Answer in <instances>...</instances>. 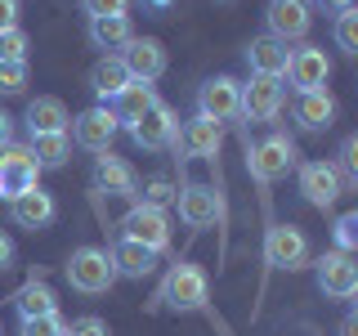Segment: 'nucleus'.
<instances>
[{
  "instance_id": "412c9836",
  "label": "nucleus",
  "mask_w": 358,
  "mask_h": 336,
  "mask_svg": "<svg viewBox=\"0 0 358 336\" xmlns=\"http://www.w3.org/2000/svg\"><path fill=\"white\" fill-rule=\"evenodd\" d=\"M108 260H112V269H117V278H148L157 269V251H148L143 242L126 238V233H117L112 246H108Z\"/></svg>"
},
{
  "instance_id": "6ab92c4d",
  "label": "nucleus",
  "mask_w": 358,
  "mask_h": 336,
  "mask_svg": "<svg viewBox=\"0 0 358 336\" xmlns=\"http://www.w3.org/2000/svg\"><path fill=\"white\" fill-rule=\"evenodd\" d=\"M94 188L108 197H139V175L126 157H112V153H99L94 162Z\"/></svg>"
},
{
  "instance_id": "72a5a7b5",
  "label": "nucleus",
  "mask_w": 358,
  "mask_h": 336,
  "mask_svg": "<svg viewBox=\"0 0 358 336\" xmlns=\"http://www.w3.org/2000/svg\"><path fill=\"white\" fill-rule=\"evenodd\" d=\"M27 90V63H0V94H22Z\"/></svg>"
},
{
  "instance_id": "2f4dec72",
  "label": "nucleus",
  "mask_w": 358,
  "mask_h": 336,
  "mask_svg": "<svg viewBox=\"0 0 358 336\" xmlns=\"http://www.w3.org/2000/svg\"><path fill=\"white\" fill-rule=\"evenodd\" d=\"M341 162H336V171H341V179H345V188H354L358 184V134H345L341 139Z\"/></svg>"
},
{
  "instance_id": "1a4fd4ad",
  "label": "nucleus",
  "mask_w": 358,
  "mask_h": 336,
  "mask_svg": "<svg viewBox=\"0 0 358 336\" xmlns=\"http://www.w3.org/2000/svg\"><path fill=\"white\" fill-rule=\"evenodd\" d=\"M264 260L273 269H282V274H296V269L309 265V238L305 229H296V224H273V229L264 233Z\"/></svg>"
},
{
  "instance_id": "20e7f679",
  "label": "nucleus",
  "mask_w": 358,
  "mask_h": 336,
  "mask_svg": "<svg viewBox=\"0 0 358 336\" xmlns=\"http://www.w3.org/2000/svg\"><path fill=\"white\" fill-rule=\"evenodd\" d=\"M296 166H300V153H296V139H287V134H268L255 148H246V171L260 184H278Z\"/></svg>"
},
{
  "instance_id": "ea45409f",
  "label": "nucleus",
  "mask_w": 358,
  "mask_h": 336,
  "mask_svg": "<svg viewBox=\"0 0 358 336\" xmlns=\"http://www.w3.org/2000/svg\"><path fill=\"white\" fill-rule=\"evenodd\" d=\"M9 144H14V117L0 108V148H9Z\"/></svg>"
},
{
  "instance_id": "b1692460",
  "label": "nucleus",
  "mask_w": 358,
  "mask_h": 336,
  "mask_svg": "<svg viewBox=\"0 0 358 336\" xmlns=\"http://www.w3.org/2000/svg\"><path fill=\"white\" fill-rule=\"evenodd\" d=\"M90 45L94 50H103V54H121L130 45L134 36V27H130V14H108V18H90Z\"/></svg>"
},
{
  "instance_id": "c756f323",
  "label": "nucleus",
  "mask_w": 358,
  "mask_h": 336,
  "mask_svg": "<svg viewBox=\"0 0 358 336\" xmlns=\"http://www.w3.org/2000/svg\"><path fill=\"white\" fill-rule=\"evenodd\" d=\"M27 50H31V41L22 27L0 31V63H27Z\"/></svg>"
},
{
  "instance_id": "f257e3e1",
  "label": "nucleus",
  "mask_w": 358,
  "mask_h": 336,
  "mask_svg": "<svg viewBox=\"0 0 358 336\" xmlns=\"http://www.w3.org/2000/svg\"><path fill=\"white\" fill-rule=\"evenodd\" d=\"M171 314H201L210 300V283H206V269L193 265V260H175L171 274L162 278V291H157Z\"/></svg>"
},
{
  "instance_id": "6e6552de",
  "label": "nucleus",
  "mask_w": 358,
  "mask_h": 336,
  "mask_svg": "<svg viewBox=\"0 0 358 336\" xmlns=\"http://www.w3.org/2000/svg\"><path fill=\"white\" fill-rule=\"evenodd\" d=\"M264 36H273V41H305L309 36V27H313V5L309 0H268V9H264Z\"/></svg>"
},
{
  "instance_id": "e433bc0d",
  "label": "nucleus",
  "mask_w": 358,
  "mask_h": 336,
  "mask_svg": "<svg viewBox=\"0 0 358 336\" xmlns=\"http://www.w3.org/2000/svg\"><path fill=\"white\" fill-rule=\"evenodd\" d=\"M81 9L90 18H108V14H126L130 0H81Z\"/></svg>"
},
{
  "instance_id": "aec40b11",
  "label": "nucleus",
  "mask_w": 358,
  "mask_h": 336,
  "mask_svg": "<svg viewBox=\"0 0 358 336\" xmlns=\"http://www.w3.org/2000/svg\"><path fill=\"white\" fill-rule=\"evenodd\" d=\"M336 112H341V104H336L331 90H309V94H296L291 117H296V126L305 134H322L336 121Z\"/></svg>"
},
{
  "instance_id": "4be33fe9",
  "label": "nucleus",
  "mask_w": 358,
  "mask_h": 336,
  "mask_svg": "<svg viewBox=\"0 0 358 336\" xmlns=\"http://www.w3.org/2000/svg\"><path fill=\"white\" fill-rule=\"evenodd\" d=\"M22 126H27V139H31V134H59V130L72 126V112H67L63 99L36 94L27 104V112H22Z\"/></svg>"
},
{
  "instance_id": "37998d69",
  "label": "nucleus",
  "mask_w": 358,
  "mask_h": 336,
  "mask_svg": "<svg viewBox=\"0 0 358 336\" xmlns=\"http://www.w3.org/2000/svg\"><path fill=\"white\" fill-rule=\"evenodd\" d=\"M215 5H238V0H215Z\"/></svg>"
},
{
  "instance_id": "a19ab883",
  "label": "nucleus",
  "mask_w": 358,
  "mask_h": 336,
  "mask_svg": "<svg viewBox=\"0 0 358 336\" xmlns=\"http://www.w3.org/2000/svg\"><path fill=\"white\" fill-rule=\"evenodd\" d=\"M313 9H322V14H341V9H350L354 0H309Z\"/></svg>"
},
{
  "instance_id": "39448f33",
  "label": "nucleus",
  "mask_w": 358,
  "mask_h": 336,
  "mask_svg": "<svg viewBox=\"0 0 358 336\" xmlns=\"http://www.w3.org/2000/svg\"><path fill=\"white\" fill-rule=\"evenodd\" d=\"M121 134V121L112 117L108 104H94L85 112H76L72 126H67V139L72 148H85V153H112V139Z\"/></svg>"
},
{
  "instance_id": "c85d7f7f",
  "label": "nucleus",
  "mask_w": 358,
  "mask_h": 336,
  "mask_svg": "<svg viewBox=\"0 0 358 336\" xmlns=\"http://www.w3.org/2000/svg\"><path fill=\"white\" fill-rule=\"evenodd\" d=\"M331 36H336V50L341 54H358V9L350 5V9H341L336 14V22H331Z\"/></svg>"
},
{
  "instance_id": "cd10ccee",
  "label": "nucleus",
  "mask_w": 358,
  "mask_h": 336,
  "mask_svg": "<svg viewBox=\"0 0 358 336\" xmlns=\"http://www.w3.org/2000/svg\"><path fill=\"white\" fill-rule=\"evenodd\" d=\"M14 305H18V318H41V314H59V296L45 283H27L14 296Z\"/></svg>"
},
{
  "instance_id": "a211bd4d",
  "label": "nucleus",
  "mask_w": 358,
  "mask_h": 336,
  "mask_svg": "<svg viewBox=\"0 0 358 336\" xmlns=\"http://www.w3.org/2000/svg\"><path fill=\"white\" fill-rule=\"evenodd\" d=\"M9 216H14L18 229H31V233H41V229H50L54 220H59V202H54V193H45V188H27V193H18L14 202H9Z\"/></svg>"
},
{
  "instance_id": "f704fd0d",
  "label": "nucleus",
  "mask_w": 358,
  "mask_h": 336,
  "mask_svg": "<svg viewBox=\"0 0 358 336\" xmlns=\"http://www.w3.org/2000/svg\"><path fill=\"white\" fill-rule=\"evenodd\" d=\"M67 336H112L108 318H99V314H81V318L67 323Z\"/></svg>"
},
{
  "instance_id": "9d476101",
  "label": "nucleus",
  "mask_w": 358,
  "mask_h": 336,
  "mask_svg": "<svg viewBox=\"0 0 358 336\" xmlns=\"http://www.w3.org/2000/svg\"><path fill=\"white\" fill-rule=\"evenodd\" d=\"M313 278H318V291L327 300H354L358 296V265L345 251H322L318 265H313Z\"/></svg>"
},
{
  "instance_id": "393cba45",
  "label": "nucleus",
  "mask_w": 358,
  "mask_h": 336,
  "mask_svg": "<svg viewBox=\"0 0 358 336\" xmlns=\"http://www.w3.org/2000/svg\"><path fill=\"white\" fill-rule=\"evenodd\" d=\"M126 85H130V72H126V63H121V54H103V59L90 67V90H94L103 104H112Z\"/></svg>"
},
{
  "instance_id": "473e14b6",
  "label": "nucleus",
  "mask_w": 358,
  "mask_h": 336,
  "mask_svg": "<svg viewBox=\"0 0 358 336\" xmlns=\"http://www.w3.org/2000/svg\"><path fill=\"white\" fill-rule=\"evenodd\" d=\"M22 336H67V323L59 314H41V318H22Z\"/></svg>"
},
{
  "instance_id": "4c0bfd02",
  "label": "nucleus",
  "mask_w": 358,
  "mask_h": 336,
  "mask_svg": "<svg viewBox=\"0 0 358 336\" xmlns=\"http://www.w3.org/2000/svg\"><path fill=\"white\" fill-rule=\"evenodd\" d=\"M18 0H0V31H9V27H18Z\"/></svg>"
},
{
  "instance_id": "2eb2a0df",
  "label": "nucleus",
  "mask_w": 358,
  "mask_h": 336,
  "mask_svg": "<svg viewBox=\"0 0 358 336\" xmlns=\"http://www.w3.org/2000/svg\"><path fill=\"white\" fill-rule=\"evenodd\" d=\"M287 81H291V90H296V94L327 90V81H331V59L318 50V45H300V50H291Z\"/></svg>"
},
{
  "instance_id": "4468645a",
  "label": "nucleus",
  "mask_w": 358,
  "mask_h": 336,
  "mask_svg": "<svg viewBox=\"0 0 358 336\" xmlns=\"http://www.w3.org/2000/svg\"><path fill=\"white\" fill-rule=\"evenodd\" d=\"M175 206H179V220H184L188 229H210V224L224 216V202L210 184H179Z\"/></svg>"
},
{
  "instance_id": "9b49d317",
  "label": "nucleus",
  "mask_w": 358,
  "mask_h": 336,
  "mask_svg": "<svg viewBox=\"0 0 358 336\" xmlns=\"http://www.w3.org/2000/svg\"><path fill=\"white\" fill-rule=\"evenodd\" d=\"M36 179H41V166H36V157L27 153V144L0 148V197L5 202H14L18 193L36 188Z\"/></svg>"
},
{
  "instance_id": "7c9ffc66",
  "label": "nucleus",
  "mask_w": 358,
  "mask_h": 336,
  "mask_svg": "<svg viewBox=\"0 0 358 336\" xmlns=\"http://www.w3.org/2000/svg\"><path fill=\"white\" fill-rule=\"evenodd\" d=\"M331 238H336V251H345V255L358 251V211H345V216L331 224Z\"/></svg>"
},
{
  "instance_id": "58836bf2",
  "label": "nucleus",
  "mask_w": 358,
  "mask_h": 336,
  "mask_svg": "<svg viewBox=\"0 0 358 336\" xmlns=\"http://www.w3.org/2000/svg\"><path fill=\"white\" fill-rule=\"evenodd\" d=\"M14 255H18V251H14V238H9V233L0 229V274H5V269L14 265Z\"/></svg>"
},
{
  "instance_id": "423d86ee",
  "label": "nucleus",
  "mask_w": 358,
  "mask_h": 336,
  "mask_svg": "<svg viewBox=\"0 0 358 336\" xmlns=\"http://www.w3.org/2000/svg\"><path fill=\"white\" fill-rule=\"evenodd\" d=\"M121 233L134 242H143L148 251L166 255L171 251V216H166L162 206H148V202H134L126 211V220H121Z\"/></svg>"
},
{
  "instance_id": "ddd939ff",
  "label": "nucleus",
  "mask_w": 358,
  "mask_h": 336,
  "mask_svg": "<svg viewBox=\"0 0 358 336\" xmlns=\"http://www.w3.org/2000/svg\"><path fill=\"white\" fill-rule=\"evenodd\" d=\"M175 130H179V121H175V108L157 99V104H152V108H148V112H143V117L130 126V139L139 144L143 153H166V148L175 144Z\"/></svg>"
},
{
  "instance_id": "c9c22d12",
  "label": "nucleus",
  "mask_w": 358,
  "mask_h": 336,
  "mask_svg": "<svg viewBox=\"0 0 358 336\" xmlns=\"http://www.w3.org/2000/svg\"><path fill=\"white\" fill-rule=\"evenodd\" d=\"M143 202L166 211V206L175 202V184H171V179H148V184H143Z\"/></svg>"
},
{
  "instance_id": "f8f14e48",
  "label": "nucleus",
  "mask_w": 358,
  "mask_h": 336,
  "mask_svg": "<svg viewBox=\"0 0 358 336\" xmlns=\"http://www.w3.org/2000/svg\"><path fill=\"white\" fill-rule=\"evenodd\" d=\"M220 144H224V126H215L210 117H197L184 121L175 130V144L171 148L179 153V162H197V157H220Z\"/></svg>"
},
{
  "instance_id": "7ed1b4c3",
  "label": "nucleus",
  "mask_w": 358,
  "mask_h": 336,
  "mask_svg": "<svg viewBox=\"0 0 358 336\" xmlns=\"http://www.w3.org/2000/svg\"><path fill=\"white\" fill-rule=\"evenodd\" d=\"M287 104V85L278 76H251V81H238V117L260 126V121H273Z\"/></svg>"
},
{
  "instance_id": "79ce46f5",
  "label": "nucleus",
  "mask_w": 358,
  "mask_h": 336,
  "mask_svg": "<svg viewBox=\"0 0 358 336\" xmlns=\"http://www.w3.org/2000/svg\"><path fill=\"white\" fill-rule=\"evenodd\" d=\"M341 336H358V318H354V314H345V323H341Z\"/></svg>"
},
{
  "instance_id": "bb28decb",
  "label": "nucleus",
  "mask_w": 358,
  "mask_h": 336,
  "mask_svg": "<svg viewBox=\"0 0 358 336\" xmlns=\"http://www.w3.org/2000/svg\"><path fill=\"white\" fill-rule=\"evenodd\" d=\"M27 153L36 157L41 171H59V166H67V157H72V139H67V130H59V134H31Z\"/></svg>"
},
{
  "instance_id": "5701e85b",
  "label": "nucleus",
  "mask_w": 358,
  "mask_h": 336,
  "mask_svg": "<svg viewBox=\"0 0 358 336\" xmlns=\"http://www.w3.org/2000/svg\"><path fill=\"white\" fill-rule=\"evenodd\" d=\"M242 54H246V67H251V76H278V81L287 76L291 50H287L282 41H273V36H255Z\"/></svg>"
},
{
  "instance_id": "dca6fc26",
  "label": "nucleus",
  "mask_w": 358,
  "mask_h": 336,
  "mask_svg": "<svg viewBox=\"0 0 358 336\" xmlns=\"http://www.w3.org/2000/svg\"><path fill=\"white\" fill-rule=\"evenodd\" d=\"M121 63H126L130 81H157L166 72V45L157 36H130V45L121 50Z\"/></svg>"
},
{
  "instance_id": "a878e982",
  "label": "nucleus",
  "mask_w": 358,
  "mask_h": 336,
  "mask_svg": "<svg viewBox=\"0 0 358 336\" xmlns=\"http://www.w3.org/2000/svg\"><path fill=\"white\" fill-rule=\"evenodd\" d=\"M152 104H157V90H152L148 81H130V85L121 90V94L112 99L108 108H112V117H117L121 126L130 130V126H134V121H139V117H143V112H148Z\"/></svg>"
},
{
  "instance_id": "f03ea898",
  "label": "nucleus",
  "mask_w": 358,
  "mask_h": 336,
  "mask_svg": "<svg viewBox=\"0 0 358 336\" xmlns=\"http://www.w3.org/2000/svg\"><path fill=\"white\" fill-rule=\"evenodd\" d=\"M63 274H67V287L81 291V296H103V291L117 283V269H112L103 246H76V251L67 255Z\"/></svg>"
},
{
  "instance_id": "0eeeda50",
  "label": "nucleus",
  "mask_w": 358,
  "mask_h": 336,
  "mask_svg": "<svg viewBox=\"0 0 358 336\" xmlns=\"http://www.w3.org/2000/svg\"><path fill=\"white\" fill-rule=\"evenodd\" d=\"M296 184H300V193H305V202L318 206V211L336 206V197L350 193L341 171H336V162H300L296 166Z\"/></svg>"
},
{
  "instance_id": "c03bdc74",
  "label": "nucleus",
  "mask_w": 358,
  "mask_h": 336,
  "mask_svg": "<svg viewBox=\"0 0 358 336\" xmlns=\"http://www.w3.org/2000/svg\"><path fill=\"white\" fill-rule=\"evenodd\" d=\"M152 5H166V0H152Z\"/></svg>"
},
{
  "instance_id": "f3484780",
  "label": "nucleus",
  "mask_w": 358,
  "mask_h": 336,
  "mask_svg": "<svg viewBox=\"0 0 358 336\" xmlns=\"http://www.w3.org/2000/svg\"><path fill=\"white\" fill-rule=\"evenodd\" d=\"M197 112L201 117H210L215 126H224V121H238V81L233 76H210V81H201L197 90Z\"/></svg>"
}]
</instances>
